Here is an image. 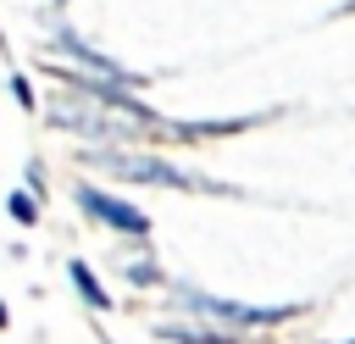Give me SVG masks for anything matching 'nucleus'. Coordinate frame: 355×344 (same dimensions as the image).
Returning a JSON list of instances; mask_svg holds the SVG:
<instances>
[{"instance_id":"nucleus-1","label":"nucleus","mask_w":355,"mask_h":344,"mask_svg":"<svg viewBox=\"0 0 355 344\" xmlns=\"http://www.w3.org/2000/svg\"><path fill=\"white\" fill-rule=\"evenodd\" d=\"M100 172H111V178H122V183H166V189H200L189 172H178L172 161H161V155H133V150H94L89 155Z\"/></svg>"},{"instance_id":"nucleus-2","label":"nucleus","mask_w":355,"mask_h":344,"mask_svg":"<svg viewBox=\"0 0 355 344\" xmlns=\"http://www.w3.org/2000/svg\"><path fill=\"white\" fill-rule=\"evenodd\" d=\"M178 300H183L189 311H200V316H216V322H227V327H266V322H283V316H288L283 305H272V311H261V305H233V300L200 294V289H189V283H178Z\"/></svg>"},{"instance_id":"nucleus-3","label":"nucleus","mask_w":355,"mask_h":344,"mask_svg":"<svg viewBox=\"0 0 355 344\" xmlns=\"http://www.w3.org/2000/svg\"><path fill=\"white\" fill-rule=\"evenodd\" d=\"M78 205L89 211V216H100L105 227H116V233H133V239H144L150 233V216L144 211H133L128 200H116V194H105V189H78Z\"/></svg>"},{"instance_id":"nucleus-4","label":"nucleus","mask_w":355,"mask_h":344,"mask_svg":"<svg viewBox=\"0 0 355 344\" xmlns=\"http://www.w3.org/2000/svg\"><path fill=\"white\" fill-rule=\"evenodd\" d=\"M50 117H55V128H72V133H89V139H122V122H111V117L89 111L78 94H72V100H55V105H50Z\"/></svg>"},{"instance_id":"nucleus-5","label":"nucleus","mask_w":355,"mask_h":344,"mask_svg":"<svg viewBox=\"0 0 355 344\" xmlns=\"http://www.w3.org/2000/svg\"><path fill=\"white\" fill-rule=\"evenodd\" d=\"M72 94H89L94 105H111V111H128L133 122H150V105L144 100H133V94H122L111 78L105 83H94V78H72Z\"/></svg>"},{"instance_id":"nucleus-6","label":"nucleus","mask_w":355,"mask_h":344,"mask_svg":"<svg viewBox=\"0 0 355 344\" xmlns=\"http://www.w3.org/2000/svg\"><path fill=\"white\" fill-rule=\"evenodd\" d=\"M55 44H61L67 55H78L83 67H94L100 78H111V83H139V78H133L128 67H116V61H111V55H100V50H89V44H83L78 33H67V28H55Z\"/></svg>"},{"instance_id":"nucleus-7","label":"nucleus","mask_w":355,"mask_h":344,"mask_svg":"<svg viewBox=\"0 0 355 344\" xmlns=\"http://www.w3.org/2000/svg\"><path fill=\"white\" fill-rule=\"evenodd\" d=\"M72 283H78V294H83V300H89L94 311H105V305H111V294H105V289L94 283V272H89L83 261H72Z\"/></svg>"},{"instance_id":"nucleus-8","label":"nucleus","mask_w":355,"mask_h":344,"mask_svg":"<svg viewBox=\"0 0 355 344\" xmlns=\"http://www.w3.org/2000/svg\"><path fill=\"white\" fill-rule=\"evenodd\" d=\"M161 338H178V344H233V333H216V327H161Z\"/></svg>"},{"instance_id":"nucleus-9","label":"nucleus","mask_w":355,"mask_h":344,"mask_svg":"<svg viewBox=\"0 0 355 344\" xmlns=\"http://www.w3.org/2000/svg\"><path fill=\"white\" fill-rule=\"evenodd\" d=\"M6 205H11V216H17V222H33V216H39V205H33L28 194H11Z\"/></svg>"},{"instance_id":"nucleus-10","label":"nucleus","mask_w":355,"mask_h":344,"mask_svg":"<svg viewBox=\"0 0 355 344\" xmlns=\"http://www.w3.org/2000/svg\"><path fill=\"white\" fill-rule=\"evenodd\" d=\"M11 94H17L22 105H33V89H28V78H11Z\"/></svg>"}]
</instances>
